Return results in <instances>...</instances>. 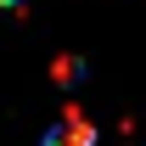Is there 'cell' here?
I'll return each mask as SVG.
<instances>
[{"mask_svg": "<svg viewBox=\"0 0 146 146\" xmlns=\"http://www.w3.org/2000/svg\"><path fill=\"white\" fill-rule=\"evenodd\" d=\"M45 146H96V129L84 124V118H68V124L56 129V135H51Z\"/></svg>", "mask_w": 146, "mask_h": 146, "instance_id": "obj_1", "label": "cell"}]
</instances>
